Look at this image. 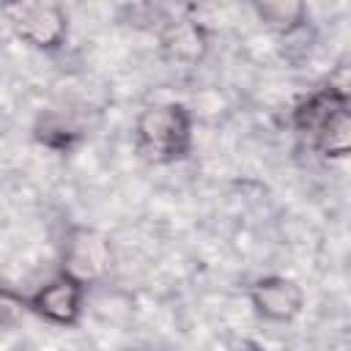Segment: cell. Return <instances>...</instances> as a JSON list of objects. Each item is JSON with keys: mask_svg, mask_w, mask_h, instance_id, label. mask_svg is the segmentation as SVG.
Returning a JSON list of instances; mask_svg holds the SVG:
<instances>
[{"mask_svg": "<svg viewBox=\"0 0 351 351\" xmlns=\"http://www.w3.org/2000/svg\"><path fill=\"white\" fill-rule=\"evenodd\" d=\"M134 140L145 159L178 162L192 151V112L178 101L148 104L134 121Z\"/></svg>", "mask_w": 351, "mask_h": 351, "instance_id": "6da1fadb", "label": "cell"}, {"mask_svg": "<svg viewBox=\"0 0 351 351\" xmlns=\"http://www.w3.org/2000/svg\"><path fill=\"white\" fill-rule=\"evenodd\" d=\"M11 16V30L14 36L41 52H55L66 44L69 36V14L58 3H22L5 8Z\"/></svg>", "mask_w": 351, "mask_h": 351, "instance_id": "7a4b0ae2", "label": "cell"}, {"mask_svg": "<svg viewBox=\"0 0 351 351\" xmlns=\"http://www.w3.org/2000/svg\"><path fill=\"white\" fill-rule=\"evenodd\" d=\"M85 291H88V285L80 277L60 269L49 282H44L41 288H36L27 296V310L36 313L38 318H44L47 324L74 326L82 315Z\"/></svg>", "mask_w": 351, "mask_h": 351, "instance_id": "3957f363", "label": "cell"}, {"mask_svg": "<svg viewBox=\"0 0 351 351\" xmlns=\"http://www.w3.org/2000/svg\"><path fill=\"white\" fill-rule=\"evenodd\" d=\"M250 304L252 310L271 324H288L293 321L304 307V291L296 280L282 274H266L252 282L250 288Z\"/></svg>", "mask_w": 351, "mask_h": 351, "instance_id": "277c9868", "label": "cell"}, {"mask_svg": "<svg viewBox=\"0 0 351 351\" xmlns=\"http://www.w3.org/2000/svg\"><path fill=\"white\" fill-rule=\"evenodd\" d=\"M110 241L90 230V228H77L66 244V255H63V269L74 277H80L85 285L88 280L99 277L107 266H110Z\"/></svg>", "mask_w": 351, "mask_h": 351, "instance_id": "5b68a950", "label": "cell"}, {"mask_svg": "<svg viewBox=\"0 0 351 351\" xmlns=\"http://www.w3.org/2000/svg\"><path fill=\"white\" fill-rule=\"evenodd\" d=\"M346 107H348V90L329 82V85L313 90L307 99H302L296 104V110H293V129L313 140L326 126V121L332 115H337L340 110H346Z\"/></svg>", "mask_w": 351, "mask_h": 351, "instance_id": "8992f818", "label": "cell"}, {"mask_svg": "<svg viewBox=\"0 0 351 351\" xmlns=\"http://www.w3.org/2000/svg\"><path fill=\"white\" fill-rule=\"evenodd\" d=\"M162 52L176 60V63H186L195 66L197 60L206 58L208 52V33L200 22L195 19H181L167 25V30L162 33Z\"/></svg>", "mask_w": 351, "mask_h": 351, "instance_id": "52a82bcc", "label": "cell"}, {"mask_svg": "<svg viewBox=\"0 0 351 351\" xmlns=\"http://www.w3.org/2000/svg\"><path fill=\"white\" fill-rule=\"evenodd\" d=\"M255 16L274 33L291 36L302 27H307V5L296 0H269V3H255L252 5Z\"/></svg>", "mask_w": 351, "mask_h": 351, "instance_id": "ba28073f", "label": "cell"}, {"mask_svg": "<svg viewBox=\"0 0 351 351\" xmlns=\"http://www.w3.org/2000/svg\"><path fill=\"white\" fill-rule=\"evenodd\" d=\"M313 148L326 159H346L351 151V110H340L313 137Z\"/></svg>", "mask_w": 351, "mask_h": 351, "instance_id": "9c48e42d", "label": "cell"}, {"mask_svg": "<svg viewBox=\"0 0 351 351\" xmlns=\"http://www.w3.org/2000/svg\"><path fill=\"white\" fill-rule=\"evenodd\" d=\"M36 137H38L47 148L63 151V148H69V145H71L74 132H71L60 118H44V121L36 126Z\"/></svg>", "mask_w": 351, "mask_h": 351, "instance_id": "30bf717a", "label": "cell"}, {"mask_svg": "<svg viewBox=\"0 0 351 351\" xmlns=\"http://www.w3.org/2000/svg\"><path fill=\"white\" fill-rule=\"evenodd\" d=\"M27 310V299L16 291L0 285V326H14Z\"/></svg>", "mask_w": 351, "mask_h": 351, "instance_id": "8fae6325", "label": "cell"}]
</instances>
